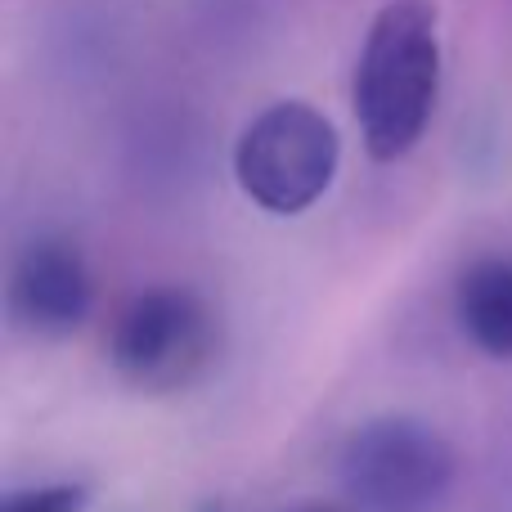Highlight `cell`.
I'll use <instances>...</instances> for the list:
<instances>
[{
    "mask_svg": "<svg viewBox=\"0 0 512 512\" xmlns=\"http://www.w3.org/2000/svg\"><path fill=\"white\" fill-rule=\"evenodd\" d=\"M441 95V14L432 0H387L355 63V122L373 162H396L423 140Z\"/></svg>",
    "mask_w": 512,
    "mask_h": 512,
    "instance_id": "6da1fadb",
    "label": "cell"
},
{
    "mask_svg": "<svg viewBox=\"0 0 512 512\" xmlns=\"http://www.w3.org/2000/svg\"><path fill=\"white\" fill-rule=\"evenodd\" d=\"M337 481L355 512H441L459 481V459L432 423L378 414L346 436Z\"/></svg>",
    "mask_w": 512,
    "mask_h": 512,
    "instance_id": "7a4b0ae2",
    "label": "cell"
},
{
    "mask_svg": "<svg viewBox=\"0 0 512 512\" xmlns=\"http://www.w3.org/2000/svg\"><path fill=\"white\" fill-rule=\"evenodd\" d=\"M216 315L185 283H158L135 292L113 319L108 364L140 396H180L216 360Z\"/></svg>",
    "mask_w": 512,
    "mask_h": 512,
    "instance_id": "3957f363",
    "label": "cell"
},
{
    "mask_svg": "<svg viewBox=\"0 0 512 512\" xmlns=\"http://www.w3.org/2000/svg\"><path fill=\"white\" fill-rule=\"evenodd\" d=\"M342 135L306 99H279L243 126L234 144V180L261 212L301 216L333 189Z\"/></svg>",
    "mask_w": 512,
    "mask_h": 512,
    "instance_id": "277c9868",
    "label": "cell"
},
{
    "mask_svg": "<svg viewBox=\"0 0 512 512\" xmlns=\"http://www.w3.org/2000/svg\"><path fill=\"white\" fill-rule=\"evenodd\" d=\"M95 306V283H90L86 256L68 239H27L18 248L5 279V315L23 337L36 342H63L86 324Z\"/></svg>",
    "mask_w": 512,
    "mask_h": 512,
    "instance_id": "5b68a950",
    "label": "cell"
},
{
    "mask_svg": "<svg viewBox=\"0 0 512 512\" xmlns=\"http://www.w3.org/2000/svg\"><path fill=\"white\" fill-rule=\"evenodd\" d=\"M454 319L490 360H512V256H477L454 283Z\"/></svg>",
    "mask_w": 512,
    "mask_h": 512,
    "instance_id": "8992f818",
    "label": "cell"
},
{
    "mask_svg": "<svg viewBox=\"0 0 512 512\" xmlns=\"http://www.w3.org/2000/svg\"><path fill=\"white\" fill-rule=\"evenodd\" d=\"M90 486L86 481H50V486L9 490L0 512H86Z\"/></svg>",
    "mask_w": 512,
    "mask_h": 512,
    "instance_id": "52a82bcc",
    "label": "cell"
},
{
    "mask_svg": "<svg viewBox=\"0 0 512 512\" xmlns=\"http://www.w3.org/2000/svg\"><path fill=\"white\" fill-rule=\"evenodd\" d=\"M288 512H355L351 504H333V499H310V504H297Z\"/></svg>",
    "mask_w": 512,
    "mask_h": 512,
    "instance_id": "ba28073f",
    "label": "cell"
},
{
    "mask_svg": "<svg viewBox=\"0 0 512 512\" xmlns=\"http://www.w3.org/2000/svg\"><path fill=\"white\" fill-rule=\"evenodd\" d=\"M198 512H221V504H216V499H207V504L198 508Z\"/></svg>",
    "mask_w": 512,
    "mask_h": 512,
    "instance_id": "9c48e42d",
    "label": "cell"
}]
</instances>
